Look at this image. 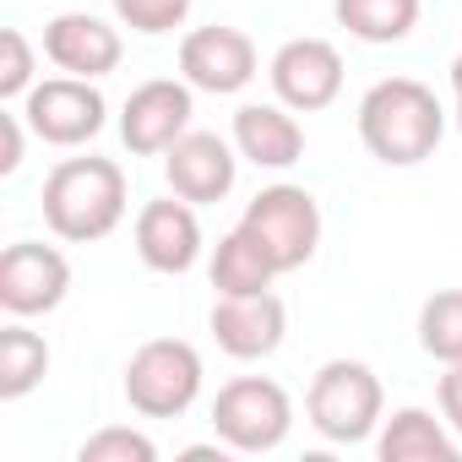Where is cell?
Masks as SVG:
<instances>
[{
  "instance_id": "cell-1",
  "label": "cell",
  "mask_w": 462,
  "mask_h": 462,
  "mask_svg": "<svg viewBox=\"0 0 462 462\" xmlns=\"http://www.w3.org/2000/svg\"><path fill=\"white\" fill-rule=\"evenodd\" d=\"M131 185L115 158H60L44 180V223L66 245H93L109 240L125 223Z\"/></svg>"
},
{
  "instance_id": "cell-2",
  "label": "cell",
  "mask_w": 462,
  "mask_h": 462,
  "mask_svg": "<svg viewBox=\"0 0 462 462\" xmlns=\"http://www.w3.org/2000/svg\"><path fill=\"white\" fill-rule=\"evenodd\" d=\"M446 136V109L419 77H386L359 98V142L386 169H413L435 158Z\"/></svg>"
},
{
  "instance_id": "cell-3",
  "label": "cell",
  "mask_w": 462,
  "mask_h": 462,
  "mask_svg": "<svg viewBox=\"0 0 462 462\" xmlns=\"http://www.w3.org/2000/svg\"><path fill=\"white\" fill-rule=\"evenodd\" d=\"M305 419L321 440L332 446H359L381 430L386 419V392L381 375L365 359H327L305 392Z\"/></svg>"
},
{
  "instance_id": "cell-4",
  "label": "cell",
  "mask_w": 462,
  "mask_h": 462,
  "mask_svg": "<svg viewBox=\"0 0 462 462\" xmlns=\"http://www.w3.org/2000/svg\"><path fill=\"white\" fill-rule=\"evenodd\" d=\"M212 430L228 451L240 457H262V451H278L294 430V402L289 392L273 381V375H240L217 386L212 397Z\"/></svg>"
},
{
  "instance_id": "cell-5",
  "label": "cell",
  "mask_w": 462,
  "mask_h": 462,
  "mask_svg": "<svg viewBox=\"0 0 462 462\" xmlns=\"http://www.w3.org/2000/svg\"><path fill=\"white\" fill-rule=\"evenodd\" d=\"M240 228L273 256L278 273H300L321 251V201L305 185L278 180V185H267V190L251 196Z\"/></svg>"
},
{
  "instance_id": "cell-6",
  "label": "cell",
  "mask_w": 462,
  "mask_h": 462,
  "mask_svg": "<svg viewBox=\"0 0 462 462\" xmlns=\"http://www.w3.org/2000/svg\"><path fill=\"white\" fill-rule=\"evenodd\" d=\"M201 354L185 337H152L125 359V402L142 419H180L201 397Z\"/></svg>"
},
{
  "instance_id": "cell-7",
  "label": "cell",
  "mask_w": 462,
  "mask_h": 462,
  "mask_svg": "<svg viewBox=\"0 0 462 462\" xmlns=\"http://www.w3.org/2000/svg\"><path fill=\"white\" fill-rule=\"evenodd\" d=\"M23 120L44 147H88L104 131L109 104L88 77H50L23 98Z\"/></svg>"
},
{
  "instance_id": "cell-8",
  "label": "cell",
  "mask_w": 462,
  "mask_h": 462,
  "mask_svg": "<svg viewBox=\"0 0 462 462\" xmlns=\"http://www.w3.org/2000/svg\"><path fill=\"white\" fill-rule=\"evenodd\" d=\"M256 71H262V55H256L245 28L212 23V28H190L180 39V77L196 93H212V98L245 93L256 82Z\"/></svg>"
},
{
  "instance_id": "cell-9",
  "label": "cell",
  "mask_w": 462,
  "mask_h": 462,
  "mask_svg": "<svg viewBox=\"0 0 462 462\" xmlns=\"http://www.w3.org/2000/svg\"><path fill=\"white\" fill-rule=\"evenodd\" d=\"M190 115H196V88L180 77H152L142 88H131L125 109H120V142L136 152V158H163L185 131H190Z\"/></svg>"
},
{
  "instance_id": "cell-10",
  "label": "cell",
  "mask_w": 462,
  "mask_h": 462,
  "mask_svg": "<svg viewBox=\"0 0 462 462\" xmlns=\"http://www.w3.org/2000/svg\"><path fill=\"white\" fill-rule=\"evenodd\" d=\"M71 294V262L44 240H17L0 256V305L17 321L60 310Z\"/></svg>"
},
{
  "instance_id": "cell-11",
  "label": "cell",
  "mask_w": 462,
  "mask_h": 462,
  "mask_svg": "<svg viewBox=\"0 0 462 462\" xmlns=\"http://www.w3.org/2000/svg\"><path fill=\"white\" fill-rule=\"evenodd\" d=\"M267 77L278 104H289L294 115H316V109H332L343 93V55L327 39H289L273 55Z\"/></svg>"
},
{
  "instance_id": "cell-12",
  "label": "cell",
  "mask_w": 462,
  "mask_h": 462,
  "mask_svg": "<svg viewBox=\"0 0 462 462\" xmlns=\"http://www.w3.org/2000/svg\"><path fill=\"white\" fill-rule=\"evenodd\" d=\"M163 180L174 196L196 201V207H212L235 190L240 180V147L223 142L217 131H185L169 152H163Z\"/></svg>"
},
{
  "instance_id": "cell-13",
  "label": "cell",
  "mask_w": 462,
  "mask_h": 462,
  "mask_svg": "<svg viewBox=\"0 0 462 462\" xmlns=\"http://www.w3.org/2000/svg\"><path fill=\"white\" fill-rule=\"evenodd\" d=\"M201 217H196V201L185 196H163V201H147L136 212V256L147 273H163V278H180L201 262Z\"/></svg>"
},
{
  "instance_id": "cell-14",
  "label": "cell",
  "mask_w": 462,
  "mask_h": 462,
  "mask_svg": "<svg viewBox=\"0 0 462 462\" xmlns=\"http://www.w3.org/2000/svg\"><path fill=\"white\" fill-rule=\"evenodd\" d=\"M207 327L228 359H273L289 337V310L273 289L267 294H217Z\"/></svg>"
},
{
  "instance_id": "cell-15",
  "label": "cell",
  "mask_w": 462,
  "mask_h": 462,
  "mask_svg": "<svg viewBox=\"0 0 462 462\" xmlns=\"http://www.w3.org/2000/svg\"><path fill=\"white\" fill-rule=\"evenodd\" d=\"M44 55L66 77L98 82V77L120 71L125 44H120V28H109L104 17H93V12H60V17L44 23Z\"/></svg>"
},
{
  "instance_id": "cell-16",
  "label": "cell",
  "mask_w": 462,
  "mask_h": 462,
  "mask_svg": "<svg viewBox=\"0 0 462 462\" xmlns=\"http://www.w3.org/2000/svg\"><path fill=\"white\" fill-rule=\"evenodd\" d=\"M235 147L245 163L283 174L305 158V125L294 120L289 104H245L235 115Z\"/></svg>"
},
{
  "instance_id": "cell-17",
  "label": "cell",
  "mask_w": 462,
  "mask_h": 462,
  "mask_svg": "<svg viewBox=\"0 0 462 462\" xmlns=\"http://www.w3.org/2000/svg\"><path fill=\"white\" fill-rule=\"evenodd\" d=\"M457 451H462V435L446 419H435L430 408H397L375 430L381 462H457Z\"/></svg>"
},
{
  "instance_id": "cell-18",
  "label": "cell",
  "mask_w": 462,
  "mask_h": 462,
  "mask_svg": "<svg viewBox=\"0 0 462 462\" xmlns=\"http://www.w3.org/2000/svg\"><path fill=\"white\" fill-rule=\"evenodd\" d=\"M212 289L217 294H267L273 289V278H283L278 267H273V256L245 235V228L235 223L228 235L217 240V251H212Z\"/></svg>"
},
{
  "instance_id": "cell-19",
  "label": "cell",
  "mask_w": 462,
  "mask_h": 462,
  "mask_svg": "<svg viewBox=\"0 0 462 462\" xmlns=\"http://www.w3.org/2000/svg\"><path fill=\"white\" fill-rule=\"evenodd\" d=\"M424 0H332V17L359 44H402L419 28Z\"/></svg>"
},
{
  "instance_id": "cell-20",
  "label": "cell",
  "mask_w": 462,
  "mask_h": 462,
  "mask_svg": "<svg viewBox=\"0 0 462 462\" xmlns=\"http://www.w3.org/2000/svg\"><path fill=\"white\" fill-rule=\"evenodd\" d=\"M44 375H50V343L12 316V327L0 332V402H23L28 392L44 386Z\"/></svg>"
},
{
  "instance_id": "cell-21",
  "label": "cell",
  "mask_w": 462,
  "mask_h": 462,
  "mask_svg": "<svg viewBox=\"0 0 462 462\" xmlns=\"http://www.w3.org/2000/svg\"><path fill=\"white\" fill-rule=\"evenodd\" d=\"M419 348L440 365L462 359V289H435L419 305Z\"/></svg>"
},
{
  "instance_id": "cell-22",
  "label": "cell",
  "mask_w": 462,
  "mask_h": 462,
  "mask_svg": "<svg viewBox=\"0 0 462 462\" xmlns=\"http://www.w3.org/2000/svg\"><path fill=\"white\" fill-rule=\"evenodd\" d=\"M152 457H158V446L131 424H104L98 435H88L77 446V462H152Z\"/></svg>"
},
{
  "instance_id": "cell-23",
  "label": "cell",
  "mask_w": 462,
  "mask_h": 462,
  "mask_svg": "<svg viewBox=\"0 0 462 462\" xmlns=\"http://www.w3.org/2000/svg\"><path fill=\"white\" fill-rule=\"evenodd\" d=\"M109 6L142 39H163V33L185 28V17H190V0H109Z\"/></svg>"
},
{
  "instance_id": "cell-24",
  "label": "cell",
  "mask_w": 462,
  "mask_h": 462,
  "mask_svg": "<svg viewBox=\"0 0 462 462\" xmlns=\"http://www.w3.org/2000/svg\"><path fill=\"white\" fill-rule=\"evenodd\" d=\"M33 71H39V60H33L28 33H23V28H6V33H0V98H6V104L28 98V93L39 88Z\"/></svg>"
},
{
  "instance_id": "cell-25",
  "label": "cell",
  "mask_w": 462,
  "mask_h": 462,
  "mask_svg": "<svg viewBox=\"0 0 462 462\" xmlns=\"http://www.w3.org/2000/svg\"><path fill=\"white\" fill-rule=\"evenodd\" d=\"M23 142H28V120H23V109H6L0 115V174L23 169Z\"/></svg>"
},
{
  "instance_id": "cell-26",
  "label": "cell",
  "mask_w": 462,
  "mask_h": 462,
  "mask_svg": "<svg viewBox=\"0 0 462 462\" xmlns=\"http://www.w3.org/2000/svg\"><path fill=\"white\" fill-rule=\"evenodd\" d=\"M435 397H440V419L462 435V359H457V365H446V375H440Z\"/></svg>"
},
{
  "instance_id": "cell-27",
  "label": "cell",
  "mask_w": 462,
  "mask_h": 462,
  "mask_svg": "<svg viewBox=\"0 0 462 462\" xmlns=\"http://www.w3.org/2000/svg\"><path fill=\"white\" fill-rule=\"evenodd\" d=\"M451 104H457V131H462V55L451 60Z\"/></svg>"
}]
</instances>
